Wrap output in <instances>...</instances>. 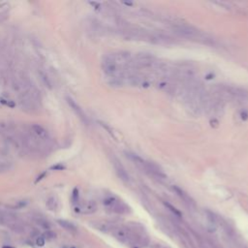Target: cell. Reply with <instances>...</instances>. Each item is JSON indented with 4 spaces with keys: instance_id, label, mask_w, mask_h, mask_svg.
<instances>
[{
    "instance_id": "obj_12",
    "label": "cell",
    "mask_w": 248,
    "mask_h": 248,
    "mask_svg": "<svg viewBox=\"0 0 248 248\" xmlns=\"http://www.w3.org/2000/svg\"><path fill=\"white\" fill-rule=\"evenodd\" d=\"M46 207H48V208L49 209V210H55V209L57 208V205H58L56 198H54V197H49V199L46 200Z\"/></svg>"
},
{
    "instance_id": "obj_7",
    "label": "cell",
    "mask_w": 248,
    "mask_h": 248,
    "mask_svg": "<svg viewBox=\"0 0 248 248\" xmlns=\"http://www.w3.org/2000/svg\"><path fill=\"white\" fill-rule=\"evenodd\" d=\"M97 210V204L94 201H87L79 207V211L85 213V214H91Z\"/></svg>"
},
{
    "instance_id": "obj_17",
    "label": "cell",
    "mask_w": 248,
    "mask_h": 248,
    "mask_svg": "<svg viewBox=\"0 0 248 248\" xmlns=\"http://www.w3.org/2000/svg\"><path fill=\"white\" fill-rule=\"evenodd\" d=\"M165 204H166V207H169V208L170 209V210H172V211H173V212L174 213V214H176L177 216H180V212L178 211V210H177V209H176V207H172V205H170V204H167V203H166Z\"/></svg>"
},
{
    "instance_id": "obj_4",
    "label": "cell",
    "mask_w": 248,
    "mask_h": 248,
    "mask_svg": "<svg viewBox=\"0 0 248 248\" xmlns=\"http://www.w3.org/2000/svg\"><path fill=\"white\" fill-rule=\"evenodd\" d=\"M67 103L69 104V106L72 108V110H73L74 111H75V114H76L78 116H79L81 121L84 122V123H88L86 114H84V111H83V108H80V107L75 102V101L68 97V98H67Z\"/></svg>"
},
{
    "instance_id": "obj_6",
    "label": "cell",
    "mask_w": 248,
    "mask_h": 248,
    "mask_svg": "<svg viewBox=\"0 0 248 248\" xmlns=\"http://www.w3.org/2000/svg\"><path fill=\"white\" fill-rule=\"evenodd\" d=\"M31 131H32V133L36 136V137L40 138L41 140H43V141H48L49 139L48 131H46L44 127L39 125V124H34V125L31 126Z\"/></svg>"
},
{
    "instance_id": "obj_13",
    "label": "cell",
    "mask_w": 248,
    "mask_h": 248,
    "mask_svg": "<svg viewBox=\"0 0 248 248\" xmlns=\"http://www.w3.org/2000/svg\"><path fill=\"white\" fill-rule=\"evenodd\" d=\"M173 189H174V191H176V192L177 193V195L180 196V198L185 202V203H188V204H192V203H193L192 200H191V198H190L185 192L182 191L181 189H179L178 187H173Z\"/></svg>"
},
{
    "instance_id": "obj_15",
    "label": "cell",
    "mask_w": 248,
    "mask_h": 248,
    "mask_svg": "<svg viewBox=\"0 0 248 248\" xmlns=\"http://www.w3.org/2000/svg\"><path fill=\"white\" fill-rule=\"evenodd\" d=\"M36 244L39 247H44L46 244V239L44 236H38L36 238Z\"/></svg>"
},
{
    "instance_id": "obj_3",
    "label": "cell",
    "mask_w": 248,
    "mask_h": 248,
    "mask_svg": "<svg viewBox=\"0 0 248 248\" xmlns=\"http://www.w3.org/2000/svg\"><path fill=\"white\" fill-rule=\"evenodd\" d=\"M173 31L177 35L187 38V39H195V40H204V34L198 29L194 28L193 26L185 25V24H178L173 26Z\"/></svg>"
},
{
    "instance_id": "obj_9",
    "label": "cell",
    "mask_w": 248,
    "mask_h": 248,
    "mask_svg": "<svg viewBox=\"0 0 248 248\" xmlns=\"http://www.w3.org/2000/svg\"><path fill=\"white\" fill-rule=\"evenodd\" d=\"M57 223L59 224L60 227L65 229L66 231H69V232H75L77 231V227L75 226V225H74L73 223H71V222H69V221H67V220L59 219V220H57Z\"/></svg>"
},
{
    "instance_id": "obj_8",
    "label": "cell",
    "mask_w": 248,
    "mask_h": 248,
    "mask_svg": "<svg viewBox=\"0 0 248 248\" xmlns=\"http://www.w3.org/2000/svg\"><path fill=\"white\" fill-rule=\"evenodd\" d=\"M17 221H18L17 217H16L14 214H12L10 212L0 211V224L10 226V225L17 222Z\"/></svg>"
},
{
    "instance_id": "obj_16",
    "label": "cell",
    "mask_w": 248,
    "mask_h": 248,
    "mask_svg": "<svg viewBox=\"0 0 248 248\" xmlns=\"http://www.w3.org/2000/svg\"><path fill=\"white\" fill-rule=\"evenodd\" d=\"M78 201H79V190L75 188L73 191V194H72V202L74 204H76V203H78Z\"/></svg>"
},
{
    "instance_id": "obj_2",
    "label": "cell",
    "mask_w": 248,
    "mask_h": 248,
    "mask_svg": "<svg viewBox=\"0 0 248 248\" xmlns=\"http://www.w3.org/2000/svg\"><path fill=\"white\" fill-rule=\"evenodd\" d=\"M103 204L108 209L117 214H125L129 211V207L115 196L106 197L103 201Z\"/></svg>"
},
{
    "instance_id": "obj_10",
    "label": "cell",
    "mask_w": 248,
    "mask_h": 248,
    "mask_svg": "<svg viewBox=\"0 0 248 248\" xmlns=\"http://www.w3.org/2000/svg\"><path fill=\"white\" fill-rule=\"evenodd\" d=\"M10 229L13 232H18V234H22V232H25V226L24 225H22L21 223H19V222H15L13 223L12 225H10Z\"/></svg>"
},
{
    "instance_id": "obj_11",
    "label": "cell",
    "mask_w": 248,
    "mask_h": 248,
    "mask_svg": "<svg viewBox=\"0 0 248 248\" xmlns=\"http://www.w3.org/2000/svg\"><path fill=\"white\" fill-rule=\"evenodd\" d=\"M34 221H35V223H36L38 226L40 228H42V229H45V230H46V231H49L50 229L49 222L48 220L42 218V217H38V218H36Z\"/></svg>"
},
{
    "instance_id": "obj_14",
    "label": "cell",
    "mask_w": 248,
    "mask_h": 248,
    "mask_svg": "<svg viewBox=\"0 0 248 248\" xmlns=\"http://www.w3.org/2000/svg\"><path fill=\"white\" fill-rule=\"evenodd\" d=\"M44 238H45V239L46 238V239H49V240L53 239L54 238H55V232H52V231H50V230L46 231L45 234H44Z\"/></svg>"
},
{
    "instance_id": "obj_1",
    "label": "cell",
    "mask_w": 248,
    "mask_h": 248,
    "mask_svg": "<svg viewBox=\"0 0 248 248\" xmlns=\"http://www.w3.org/2000/svg\"><path fill=\"white\" fill-rule=\"evenodd\" d=\"M127 156H129L131 160L135 162V164H137L142 170H145V172L146 173H148L154 177H159V178L165 177V174L162 172V170L160 168H158V166L155 165L154 163L143 160V159H142L138 155H135V154H127Z\"/></svg>"
},
{
    "instance_id": "obj_5",
    "label": "cell",
    "mask_w": 248,
    "mask_h": 248,
    "mask_svg": "<svg viewBox=\"0 0 248 248\" xmlns=\"http://www.w3.org/2000/svg\"><path fill=\"white\" fill-rule=\"evenodd\" d=\"M112 163H114V170H115V172H116V173H117V176H118V177L120 178V179L123 180L124 182L129 181L130 176H129V174H128L125 168H124L121 163H120L118 160H116V159H114Z\"/></svg>"
},
{
    "instance_id": "obj_18",
    "label": "cell",
    "mask_w": 248,
    "mask_h": 248,
    "mask_svg": "<svg viewBox=\"0 0 248 248\" xmlns=\"http://www.w3.org/2000/svg\"><path fill=\"white\" fill-rule=\"evenodd\" d=\"M71 248H75V247H71Z\"/></svg>"
}]
</instances>
